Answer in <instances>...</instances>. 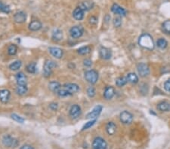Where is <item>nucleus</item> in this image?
<instances>
[{
	"label": "nucleus",
	"mask_w": 170,
	"mask_h": 149,
	"mask_svg": "<svg viewBox=\"0 0 170 149\" xmlns=\"http://www.w3.org/2000/svg\"><path fill=\"white\" fill-rule=\"evenodd\" d=\"M89 23L92 25H96L98 23V18L94 16H92L89 17Z\"/></svg>",
	"instance_id": "41"
},
{
	"label": "nucleus",
	"mask_w": 170,
	"mask_h": 149,
	"mask_svg": "<svg viewBox=\"0 0 170 149\" xmlns=\"http://www.w3.org/2000/svg\"><path fill=\"white\" fill-rule=\"evenodd\" d=\"M78 54L80 55H87L88 54L91 52V48L89 46H83V47L79 48L77 51Z\"/></svg>",
	"instance_id": "30"
},
{
	"label": "nucleus",
	"mask_w": 170,
	"mask_h": 149,
	"mask_svg": "<svg viewBox=\"0 0 170 149\" xmlns=\"http://www.w3.org/2000/svg\"><path fill=\"white\" fill-rule=\"evenodd\" d=\"M127 79H126V77L125 78V77H119L118 78H116V84L117 87H123V86H125L126 84V83H127Z\"/></svg>",
	"instance_id": "32"
},
{
	"label": "nucleus",
	"mask_w": 170,
	"mask_h": 149,
	"mask_svg": "<svg viewBox=\"0 0 170 149\" xmlns=\"http://www.w3.org/2000/svg\"><path fill=\"white\" fill-rule=\"evenodd\" d=\"M57 94L61 97H68V96H70V94H69V93L66 90L65 88H63V87H61V89L57 91Z\"/></svg>",
	"instance_id": "38"
},
{
	"label": "nucleus",
	"mask_w": 170,
	"mask_h": 149,
	"mask_svg": "<svg viewBox=\"0 0 170 149\" xmlns=\"http://www.w3.org/2000/svg\"><path fill=\"white\" fill-rule=\"evenodd\" d=\"M99 55L104 60H110L112 57V52L107 48L102 47L99 51Z\"/></svg>",
	"instance_id": "11"
},
{
	"label": "nucleus",
	"mask_w": 170,
	"mask_h": 149,
	"mask_svg": "<svg viewBox=\"0 0 170 149\" xmlns=\"http://www.w3.org/2000/svg\"><path fill=\"white\" fill-rule=\"evenodd\" d=\"M137 70L139 73V75L142 78L147 77V75L150 74V68H149L148 65L144 62H141L139 63L137 66Z\"/></svg>",
	"instance_id": "6"
},
{
	"label": "nucleus",
	"mask_w": 170,
	"mask_h": 149,
	"mask_svg": "<svg viewBox=\"0 0 170 149\" xmlns=\"http://www.w3.org/2000/svg\"><path fill=\"white\" fill-rule=\"evenodd\" d=\"M115 95V89L112 86L106 87L105 92H104V97L106 99H111Z\"/></svg>",
	"instance_id": "19"
},
{
	"label": "nucleus",
	"mask_w": 170,
	"mask_h": 149,
	"mask_svg": "<svg viewBox=\"0 0 170 149\" xmlns=\"http://www.w3.org/2000/svg\"><path fill=\"white\" fill-rule=\"evenodd\" d=\"M15 79L17 85H27V77L24 73L20 72V73H17L15 76Z\"/></svg>",
	"instance_id": "14"
},
{
	"label": "nucleus",
	"mask_w": 170,
	"mask_h": 149,
	"mask_svg": "<svg viewBox=\"0 0 170 149\" xmlns=\"http://www.w3.org/2000/svg\"><path fill=\"white\" fill-rule=\"evenodd\" d=\"M83 64H84V66H86V67H90L92 65V61L90 59H86V60H84V61H83Z\"/></svg>",
	"instance_id": "43"
},
{
	"label": "nucleus",
	"mask_w": 170,
	"mask_h": 149,
	"mask_svg": "<svg viewBox=\"0 0 170 149\" xmlns=\"http://www.w3.org/2000/svg\"><path fill=\"white\" fill-rule=\"evenodd\" d=\"M81 115V108L79 105H73L70 109V116L72 119H76Z\"/></svg>",
	"instance_id": "10"
},
{
	"label": "nucleus",
	"mask_w": 170,
	"mask_h": 149,
	"mask_svg": "<svg viewBox=\"0 0 170 149\" xmlns=\"http://www.w3.org/2000/svg\"><path fill=\"white\" fill-rule=\"evenodd\" d=\"M120 119L123 124H131L132 123L134 118H133V115L131 112L123 111L120 113Z\"/></svg>",
	"instance_id": "4"
},
{
	"label": "nucleus",
	"mask_w": 170,
	"mask_h": 149,
	"mask_svg": "<svg viewBox=\"0 0 170 149\" xmlns=\"http://www.w3.org/2000/svg\"><path fill=\"white\" fill-rule=\"evenodd\" d=\"M122 24V20L120 17H116L113 19V25L116 27H120Z\"/></svg>",
	"instance_id": "40"
},
{
	"label": "nucleus",
	"mask_w": 170,
	"mask_h": 149,
	"mask_svg": "<svg viewBox=\"0 0 170 149\" xmlns=\"http://www.w3.org/2000/svg\"><path fill=\"white\" fill-rule=\"evenodd\" d=\"M102 109H103L102 105H97V106H95L94 108H93L92 111H91L89 113L87 114V115H86V118L91 120L96 119V118L100 115V114L102 113Z\"/></svg>",
	"instance_id": "8"
},
{
	"label": "nucleus",
	"mask_w": 170,
	"mask_h": 149,
	"mask_svg": "<svg viewBox=\"0 0 170 149\" xmlns=\"http://www.w3.org/2000/svg\"><path fill=\"white\" fill-rule=\"evenodd\" d=\"M11 92L9 90L3 89L0 90V102L2 103H7L10 99Z\"/></svg>",
	"instance_id": "13"
},
{
	"label": "nucleus",
	"mask_w": 170,
	"mask_h": 149,
	"mask_svg": "<svg viewBox=\"0 0 170 149\" xmlns=\"http://www.w3.org/2000/svg\"><path fill=\"white\" fill-rule=\"evenodd\" d=\"M61 87L62 86L61 85L60 83H59L58 81H51V82L49 84V88L50 89V90L52 91V92L55 93V94H57V91L61 89Z\"/></svg>",
	"instance_id": "24"
},
{
	"label": "nucleus",
	"mask_w": 170,
	"mask_h": 149,
	"mask_svg": "<svg viewBox=\"0 0 170 149\" xmlns=\"http://www.w3.org/2000/svg\"><path fill=\"white\" fill-rule=\"evenodd\" d=\"M0 12L6 13V14H9L11 12V9L9 5H6L2 2L0 1Z\"/></svg>",
	"instance_id": "33"
},
{
	"label": "nucleus",
	"mask_w": 170,
	"mask_h": 149,
	"mask_svg": "<svg viewBox=\"0 0 170 149\" xmlns=\"http://www.w3.org/2000/svg\"><path fill=\"white\" fill-rule=\"evenodd\" d=\"M87 94L89 97H94L96 94V90L94 89V87H89L87 89Z\"/></svg>",
	"instance_id": "39"
},
{
	"label": "nucleus",
	"mask_w": 170,
	"mask_h": 149,
	"mask_svg": "<svg viewBox=\"0 0 170 149\" xmlns=\"http://www.w3.org/2000/svg\"><path fill=\"white\" fill-rule=\"evenodd\" d=\"M49 108H50L52 111H56V110L57 109V108H58V105H57V103H55V102H52V103H51L50 105H49Z\"/></svg>",
	"instance_id": "44"
},
{
	"label": "nucleus",
	"mask_w": 170,
	"mask_h": 149,
	"mask_svg": "<svg viewBox=\"0 0 170 149\" xmlns=\"http://www.w3.org/2000/svg\"><path fill=\"white\" fill-rule=\"evenodd\" d=\"M164 88L167 92H170V78L164 83Z\"/></svg>",
	"instance_id": "42"
},
{
	"label": "nucleus",
	"mask_w": 170,
	"mask_h": 149,
	"mask_svg": "<svg viewBox=\"0 0 170 149\" xmlns=\"http://www.w3.org/2000/svg\"><path fill=\"white\" fill-rule=\"evenodd\" d=\"M94 2L92 1H89V0H86V1L82 2L79 5V7L81 8L84 12H88V11H90L94 8Z\"/></svg>",
	"instance_id": "15"
},
{
	"label": "nucleus",
	"mask_w": 170,
	"mask_h": 149,
	"mask_svg": "<svg viewBox=\"0 0 170 149\" xmlns=\"http://www.w3.org/2000/svg\"><path fill=\"white\" fill-rule=\"evenodd\" d=\"M42 23L39 20H34L30 22V24H29V30H30V31L36 32L39 30L40 29L42 28Z\"/></svg>",
	"instance_id": "21"
},
{
	"label": "nucleus",
	"mask_w": 170,
	"mask_h": 149,
	"mask_svg": "<svg viewBox=\"0 0 170 149\" xmlns=\"http://www.w3.org/2000/svg\"><path fill=\"white\" fill-rule=\"evenodd\" d=\"M98 76L99 75L98 72L94 69L88 70V71H86L85 73V78L91 84H96V82L98 80Z\"/></svg>",
	"instance_id": "3"
},
{
	"label": "nucleus",
	"mask_w": 170,
	"mask_h": 149,
	"mask_svg": "<svg viewBox=\"0 0 170 149\" xmlns=\"http://www.w3.org/2000/svg\"><path fill=\"white\" fill-rule=\"evenodd\" d=\"M157 45L159 48L160 49H165L168 45V42L165 38H159L157 41Z\"/></svg>",
	"instance_id": "29"
},
{
	"label": "nucleus",
	"mask_w": 170,
	"mask_h": 149,
	"mask_svg": "<svg viewBox=\"0 0 170 149\" xmlns=\"http://www.w3.org/2000/svg\"><path fill=\"white\" fill-rule=\"evenodd\" d=\"M27 14L24 12H18L14 15V20L17 23H23L26 21Z\"/></svg>",
	"instance_id": "17"
},
{
	"label": "nucleus",
	"mask_w": 170,
	"mask_h": 149,
	"mask_svg": "<svg viewBox=\"0 0 170 149\" xmlns=\"http://www.w3.org/2000/svg\"><path fill=\"white\" fill-rule=\"evenodd\" d=\"M2 142L7 147H12V146H15L16 144L17 143V140L14 139V138H12L10 136H5L3 137L2 139Z\"/></svg>",
	"instance_id": "18"
},
{
	"label": "nucleus",
	"mask_w": 170,
	"mask_h": 149,
	"mask_svg": "<svg viewBox=\"0 0 170 149\" xmlns=\"http://www.w3.org/2000/svg\"><path fill=\"white\" fill-rule=\"evenodd\" d=\"M117 126L113 122H108L106 125V131H107V134L110 136L114 135V133H116Z\"/></svg>",
	"instance_id": "23"
},
{
	"label": "nucleus",
	"mask_w": 170,
	"mask_h": 149,
	"mask_svg": "<svg viewBox=\"0 0 170 149\" xmlns=\"http://www.w3.org/2000/svg\"><path fill=\"white\" fill-rule=\"evenodd\" d=\"M17 47L15 44H11L10 46L8 48V53H9V55L14 56L17 54Z\"/></svg>",
	"instance_id": "34"
},
{
	"label": "nucleus",
	"mask_w": 170,
	"mask_h": 149,
	"mask_svg": "<svg viewBox=\"0 0 170 149\" xmlns=\"http://www.w3.org/2000/svg\"><path fill=\"white\" fill-rule=\"evenodd\" d=\"M20 149H33V147L30 145H24L21 147Z\"/></svg>",
	"instance_id": "45"
},
{
	"label": "nucleus",
	"mask_w": 170,
	"mask_h": 149,
	"mask_svg": "<svg viewBox=\"0 0 170 149\" xmlns=\"http://www.w3.org/2000/svg\"><path fill=\"white\" fill-rule=\"evenodd\" d=\"M126 79H127L128 82L131 83L132 84H135L139 82V77L134 73H129L127 76H126Z\"/></svg>",
	"instance_id": "26"
},
{
	"label": "nucleus",
	"mask_w": 170,
	"mask_h": 149,
	"mask_svg": "<svg viewBox=\"0 0 170 149\" xmlns=\"http://www.w3.org/2000/svg\"><path fill=\"white\" fill-rule=\"evenodd\" d=\"M139 44L141 47L147 50H150V51H152V50L154 49L155 47L153 38L148 33H144V34H142L139 37Z\"/></svg>",
	"instance_id": "1"
},
{
	"label": "nucleus",
	"mask_w": 170,
	"mask_h": 149,
	"mask_svg": "<svg viewBox=\"0 0 170 149\" xmlns=\"http://www.w3.org/2000/svg\"><path fill=\"white\" fill-rule=\"evenodd\" d=\"M52 39L55 41H59L63 38V33L61 30L58 29H56L53 31L52 33Z\"/></svg>",
	"instance_id": "25"
},
{
	"label": "nucleus",
	"mask_w": 170,
	"mask_h": 149,
	"mask_svg": "<svg viewBox=\"0 0 170 149\" xmlns=\"http://www.w3.org/2000/svg\"><path fill=\"white\" fill-rule=\"evenodd\" d=\"M163 30L166 34H170V20H166L163 23Z\"/></svg>",
	"instance_id": "35"
},
{
	"label": "nucleus",
	"mask_w": 170,
	"mask_h": 149,
	"mask_svg": "<svg viewBox=\"0 0 170 149\" xmlns=\"http://www.w3.org/2000/svg\"><path fill=\"white\" fill-rule=\"evenodd\" d=\"M84 30L82 26H74L70 30V36L73 38H79L83 36Z\"/></svg>",
	"instance_id": "7"
},
{
	"label": "nucleus",
	"mask_w": 170,
	"mask_h": 149,
	"mask_svg": "<svg viewBox=\"0 0 170 149\" xmlns=\"http://www.w3.org/2000/svg\"><path fill=\"white\" fill-rule=\"evenodd\" d=\"M15 90L16 93H17L18 95L23 96L27 94V91H28V88H27V85H17Z\"/></svg>",
	"instance_id": "27"
},
{
	"label": "nucleus",
	"mask_w": 170,
	"mask_h": 149,
	"mask_svg": "<svg viewBox=\"0 0 170 149\" xmlns=\"http://www.w3.org/2000/svg\"><path fill=\"white\" fill-rule=\"evenodd\" d=\"M111 11L112 12L117 14V15L121 16V17H125L126 15V9L119 5L118 4H113L111 7Z\"/></svg>",
	"instance_id": "12"
},
{
	"label": "nucleus",
	"mask_w": 170,
	"mask_h": 149,
	"mask_svg": "<svg viewBox=\"0 0 170 149\" xmlns=\"http://www.w3.org/2000/svg\"><path fill=\"white\" fill-rule=\"evenodd\" d=\"M85 12L80 7H76L73 12V16L76 20H82L84 18Z\"/></svg>",
	"instance_id": "20"
},
{
	"label": "nucleus",
	"mask_w": 170,
	"mask_h": 149,
	"mask_svg": "<svg viewBox=\"0 0 170 149\" xmlns=\"http://www.w3.org/2000/svg\"><path fill=\"white\" fill-rule=\"evenodd\" d=\"M96 121H97V120L94 119V120H91V121H89V122L86 123V124H85L84 126H83V128H82V131L86 130V129H89L90 127H92L93 125L95 124Z\"/></svg>",
	"instance_id": "36"
},
{
	"label": "nucleus",
	"mask_w": 170,
	"mask_h": 149,
	"mask_svg": "<svg viewBox=\"0 0 170 149\" xmlns=\"http://www.w3.org/2000/svg\"><path fill=\"white\" fill-rule=\"evenodd\" d=\"M157 108L162 112H169L170 111V102L168 101H162L160 103H158Z\"/></svg>",
	"instance_id": "22"
},
{
	"label": "nucleus",
	"mask_w": 170,
	"mask_h": 149,
	"mask_svg": "<svg viewBox=\"0 0 170 149\" xmlns=\"http://www.w3.org/2000/svg\"><path fill=\"white\" fill-rule=\"evenodd\" d=\"M11 117H12V118L14 120V121H15L17 123H20V124H23L25 121L24 118L19 116V115H17V114H12V115H11Z\"/></svg>",
	"instance_id": "37"
},
{
	"label": "nucleus",
	"mask_w": 170,
	"mask_h": 149,
	"mask_svg": "<svg viewBox=\"0 0 170 149\" xmlns=\"http://www.w3.org/2000/svg\"><path fill=\"white\" fill-rule=\"evenodd\" d=\"M26 70L30 74H34L36 72V63L35 62H30L28 65L27 66Z\"/></svg>",
	"instance_id": "28"
},
{
	"label": "nucleus",
	"mask_w": 170,
	"mask_h": 149,
	"mask_svg": "<svg viewBox=\"0 0 170 149\" xmlns=\"http://www.w3.org/2000/svg\"><path fill=\"white\" fill-rule=\"evenodd\" d=\"M63 88H65L66 90L69 93L70 96L73 95L74 94L77 93L79 90V87L76 84H73V83H68V84H64Z\"/></svg>",
	"instance_id": "9"
},
{
	"label": "nucleus",
	"mask_w": 170,
	"mask_h": 149,
	"mask_svg": "<svg viewBox=\"0 0 170 149\" xmlns=\"http://www.w3.org/2000/svg\"><path fill=\"white\" fill-rule=\"evenodd\" d=\"M21 66L22 62L20 60H16V61L12 62V64H10L9 69L11 70H12V71H17V70H18L21 67Z\"/></svg>",
	"instance_id": "31"
},
{
	"label": "nucleus",
	"mask_w": 170,
	"mask_h": 149,
	"mask_svg": "<svg viewBox=\"0 0 170 149\" xmlns=\"http://www.w3.org/2000/svg\"><path fill=\"white\" fill-rule=\"evenodd\" d=\"M57 67V63L53 60H46L44 64V67H43V73H44L45 77L48 78V77L51 76L52 74V71L54 69Z\"/></svg>",
	"instance_id": "2"
},
{
	"label": "nucleus",
	"mask_w": 170,
	"mask_h": 149,
	"mask_svg": "<svg viewBox=\"0 0 170 149\" xmlns=\"http://www.w3.org/2000/svg\"><path fill=\"white\" fill-rule=\"evenodd\" d=\"M93 149H107V144L102 137H96L92 142Z\"/></svg>",
	"instance_id": "5"
},
{
	"label": "nucleus",
	"mask_w": 170,
	"mask_h": 149,
	"mask_svg": "<svg viewBox=\"0 0 170 149\" xmlns=\"http://www.w3.org/2000/svg\"><path fill=\"white\" fill-rule=\"evenodd\" d=\"M49 52L54 57L60 59L63 57V50L57 47H50L49 48Z\"/></svg>",
	"instance_id": "16"
}]
</instances>
